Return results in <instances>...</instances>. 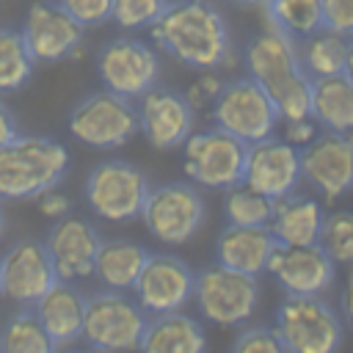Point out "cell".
<instances>
[{
    "mask_svg": "<svg viewBox=\"0 0 353 353\" xmlns=\"http://www.w3.org/2000/svg\"><path fill=\"white\" fill-rule=\"evenodd\" d=\"M154 44L190 69H218L232 58V33L210 0H171L149 28Z\"/></svg>",
    "mask_w": 353,
    "mask_h": 353,
    "instance_id": "obj_1",
    "label": "cell"
},
{
    "mask_svg": "<svg viewBox=\"0 0 353 353\" xmlns=\"http://www.w3.org/2000/svg\"><path fill=\"white\" fill-rule=\"evenodd\" d=\"M243 61L248 66V77H254L268 91L284 121L309 119L312 80L298 63L295 41L268 25L265 30L248 39Z\"/></svg>",
    "mask_w": 353,
    "mask_h": 353,
    "instance_id": "obj_2",
    "label": "cell"
},
{
    "mask_svg": "<svg viewBox=\"0 0 353 353\" xmlns=\"http://www.w3.org/2000/svg\"><path fill=\"white\" fill-rule=\"evenodd\" d=\"M69 168V154L55 138L17 135L0 146V199L28 201L52 190Z\"/></svg>",
    "mask_w": 353,
    "mask_h": 353,
    "instance_id": "obj_3",
    "label": "cell"
},
{
    "mask_svg": "<svg viewBox=\"0 0 353 353\" xmlns=\"http://www.w3.org/2000/svg\"><path fill=\"white\" fill-rule=\"evenodd\" d=\"M149 190V174L130 160H102L88 171L83 182V193L91 212L110 223L138 218Z\"/></svg>",
    "mask_w": 353,
    "mask_h": 353,
    "instance_id": "obj_4",
    "label": "cell"
},
{
    "mask_svg": "<svg viewBox=\"0 0 353 353\" xmlns=\"http://www.w3.org/2000/svg\"><path fill=\"white\" fill-rule=\"evenodd\" d=\"M149 314L121 290H99L85 298L83 339L102 353L138 350Z\"/></svg>",
    "mask_w": 353,
    "mask_h": 353,
    "instance_id": "obj_5",
    "label": "cell"
},
{
    "mask_svg": "<svg viewBox=\"0 0 353 353\" xmlns=\"http://www.w3.org/2000/svg\"><path fill=\"white\" fill-rule=\"evenodd\" d=\"M276 336L287 353H336L342 320L320 295H287L276 309Z\"/></svg>",
    "mask_w": 353,
    "mask_h": 353,
    "instance_id": "obj_6",
    "label": "cell"
},
{
    "mask_svg": "<svg viewBox=\"0 0 353 353\" xmlns=\"http://www.w3.org/2000/svg\"><path fill=\"white\" fill-rule=\"evenodd\" d=\"M210 119L215 127L232 132L248 146L270 138L281 121L273 99L254 77H234L223 83L210 105Z\"/></svg>",
    "mask_w": 353,
    "mask_h": 353,
    "instance_id": "obj_7",
    "label": "cell"
},
{
    "mask_svg": "<svg viewBox=\"0 0 353 353\" xmlns=\"http://www.w3.org/2000/svg\"><path fill=\"white\" fill-rule=\"evenodd\" d=\"M69 132L94 149H119L132 141L138 130V108L132 99L108 88L83 97L69 110Z\"/></svg>",
    "mask_w": 353,
    "mask_h": 353,
    "instance_id": "obj_8",
    "label": "cell"
},
{
    "mask_svg": "<svg viewBox=\"0 0 353 353\" xmlns=\"http://www.w3.org/2000/svg\"><path fill=\"white\" fill-rule=\"evenodd\" d=\"M182 149H185V174L193 182L212 190H226L243 182L248 143L234 138L232 132L221 127L199 130L190 132Z\"/></svg>",
    "mask_w": 353,
    "mask_h": 353,
    "instance_id": "obj_9",
    "label": "cell"
},
{
    "mask_svg": "<svg viewBox=\"0 0 353 353\" xmlns=\"http://www.w3.org/2000/svg\"><path fill=\"white\" fill-rule=\"evenodd\" d=\"M193 298L210 323L240 325L254 314L259 303V284H256V276H248L215 262L199 270Z\"/></svg>",
    "mask_w": 353,
    "mask_h": 353,
    "instance_id": "obj_10",
    "label": "cell"
},
{
    "mask_svg": "<svg viewBox=\"0 0 353 353\" xmlns=\"http://www.w3.org/2000/svg\"><path fill=\"white\" fill-rule=\"evenodd\" d=\"M141 218L154 240L182 245L204 223V199L188 182H165L149 190Z\"/></svg>",
    "mask_w": 353,
    "mask_h": 353,
    "instance_id": "obj_11",
    "label": "cell"
},
{
    "mask_svg": "<svg viewBox=\"0 0 353 353\" xmlns=\"http://www.w3.org/2000/svg\"><path fill=\"white\" fill-rule=\"evenodd\" d=\"M97 74L102 85L127 99H141L149 88L157 85L160 61L157 52L132 36L110 39L97 52Z\"/></svg>",
    "mask_w": 353,
    "mask_h": 353,
    "instance_id": "obj_12",
    "label": "cell"
},
{
    "mask_svg": "<svg viewBox=\"0 0 353 353\" xmlns=\"http://www.w3.org/2000/svg\"><path fill=\"white\" fill-rule=\"evenodd\" d=\"M301 179H306L328 201L353 188V132H317L298 146Z\"/></svg>",
    "mask_w": 353,
    "mask_h": 353,
    "instance_id": "obj_13",
    "label": "cell"
},
{
    "mask_svg": "<svg viewBox=\"0 0 353 353\" xmlns=\"http://www.w3.org/2000/svg\"><path fill=\"white\" fill-rule=\"evenodd\" d=\"M85 28L77 25L58 0H36L22 22V39L36 63L72 58L83 44Z\"/></svg>",
    "mask_w": 353,
    "mask_h": 353,
    "instance_id": "obj_14",
    "label": "cell"
},
{
    "mask_svg": "<svg viewBox=\"0 0 353 353\" xmlns=\"http://www.w3.org/2000/svg\"><path fill=\"white\" fill-rule=\"evenodd\" d=\"M193 287L196 273L185 259L174 254H149L132 292L146 314H165L179 312L193 298Z\"/></svg>",
    "mask_w": 353,
    "mask_h": 353,
    "instance_id": "obj_15",
    "label": "cell"
},
{
    "mask_svg": "<svg viewBox=\"0 0 353 353\" xmlns=\"http://www.w3.org/2000/svg\"><path fill=\"white\" fill-rule=\"evenodd\" d=\"M0 276H3V295L33 306L52 284H58V273L44 240L28 237L8 245L0 256Z\"/></svg>",
    "mask_w": 353,
    "mask_h": 353,
    "instance_id": "obj_16",
    "label": "cell"
},
{
    "mask_svg": "<svg viewBox=\"0 0 353 353\" xmlns=\"http://www.w3.org/2000/svg\"><path fill=\"white\" fill-rule=\"evenodd\" d=\"M138 130L154 149H176L193 132L196 110L185 91L176 88H149L138 99Z\"/></svg>",
    "mask_w": 353,
    "mask_h": 353,
    "instance_id": "obj_17",
    "label": "cell"
},
{
    "mask_svg": "<svg viewBox=\"0 0 353 353\" xmlns=\"http://www.w3.org/2000/svg\"><path fill=\"white\" fill-rule=\"evenodd\" d=\"M287 295H320L334 284L336 265L320 248L312 245H276L265 268Z\"/></svg>",
    "mask_w": 353,
    "mask_h": 353,
    "instance_id": "obj_18",
    "label": "cell"
},
{
    "mask_svg": "<svg viewBox=\"0 0 353 353\" xmlns=\"http://www.w3.org/2000/svg\"><path fill=\"white\" fill-rule=\"evenodd\" d=\"M243 182L268 199H284L295 193L301 182V154L298 146L281 138H265L248 146Z\"/></svg>",
    "mask_w": 353,
    "mask_h": 353,
    "instance_id": "obj_19",
    "label": "cell"
},
{
    "mask_svg": "<svg viewBox=\"0 0 353 353\" xmlns=\"http://www.w3.org/2000/svg\"><path fill=\"white\" fill-rule=\"evenodd\" d=\"M44 243L61 281H80L94 276V262L102 245V234L91 221L63 215L52 223Z\"/></svg>",
    "mask_w": 353,
    "mask_h": 353,
    "instance_id": "obj_20",
    "label": "cell"
},
{
    "mask_svg": "<svg viewBox=\"0 0 353 353\" xmlns=\"http://www.w3.org/2000/svg\"><path fill=\"white\" fill-rule=\"evenodd\" d=\"M33 312L44 331L52 336L58 347L72 345L83 336V314H85V295L74 287V281L52 284L36 303Z\"/></svg>",
    "mask_w": 353,
    "mask_h": 353,
    "instance_id": "obj_21",
    "label": "cell"
},
{
    "mask_svg": "<svg viewBox=\"0 0 353 353\" xmlns=\"http://www.w3.org/2000/svg\"><path fill=\"white\" fill-rule=\"evenodd\" d=\"M276 245L279 243L268 226H226L215 240V259L223 268L259 276Z\"/></svg>",
    "mask_w": 353,
    "mask_h": 353,
    "instance_id": "obj_22",
    "label": "cell"
},
{
    "mask_svg": "<svg viewBox=\"0 0 353 353\" xmlns=\"http://www.w3.org/2000/svg\"><path fill=\"white\" fill-rule=\"evenodd\" d=\"M323 221H325V210L320 207V201L290 193L284 199H276L268 229L281 245H312L320 240Z\"/></svg>",
    "mask_w": 353,
    "mask_h": 353,
    "instance_id": "obj_23",
    "label": "cell"
},
{
    "mask_svg": "<svg viewBox=\"0 0 353 353\" xmlns=\"http://www.w3.org/2000/svg\"><path fill=\"white\" fill-rule=\"evenodd\" d=\"M207 339L199 320L182 312L152 314L138 353H204Z\"/></svg>",
    "mask_w": 353,
    "mask_h": 353,
    "instance_id": "obj_24",
    "label": "cell"
},
{
    "mask_svg": "<svg viewBox=\"0 0 353 353\" xmlns=\"http://www.w3.org/2000/svg\"><path fill=\"white\" fill-rule=\"evenodd\" d=\"M309 116L328 132H353V83L345 74L312 80Z\"/></svg>",
    "mask_w": 353,
    "mask_h": 353,
    "instance_id": "obj_25",
    "label": "cell"
},
{
    "mask_svg": "<svg viewBox=\"0 0 353 353\" xmlns=\"http://www.w3.org/2000/svg\"><path fill=\"white\" fill-rule=\"evenodd\" d=\"M149 259V251L141 243L132 240H102L94 262V276L108 290H132L138 281L143 265Z\"/></svg>",
    "mask_w": 353,
    "mask_h": 353,
    "instance_id": "obj_26",
    "label": "cell"
},
{
    "mask_svg": "<svg viewBox=\"0 0 353 353\" xmlns=\"http://www.w3.org/2000/svg\"><path fill=\"white\" fill-rule=\"evenodd\" d=\"M295 52H298V63L309 80L334 77V74H342V69H345L347 39L323 28V30L301 39L295 44Z\"/></svg>",
    "mask_w": 353,
    "mask_h": 353,
    "instance_id": "obj_27",
    "label": "cell"
},
{
    "mask_svg": "<svg viewBox=\"0 0 353 353\" xmlns=\"http://www.w3.org/2000/svg\"><path fill=\"white\" fill-rule=\"evenodd\" d=\"M265 17L273 30L290 41H301L323 30V0H268Z\"/></svg>",
    "mask_w": 353,
    "mask_h": 353,
    "instance_id": "obj_28",
    "label": "cell"
},
{
    "mask_svg": "<svg viewBox=\"0 0 353 353\" xmlns=\"http://www.w3.org/2000/svg\"><path fill=\"white\" fill-rule=\"evenodd\" d=\"M3 353H55L58 345L44 331L33 309L17 312L0 331Z\"/></svg>",
    "mask_w": 353,
    "mask_h": 353,
    "instance_id": "obj_29",
    "label": "cell"
},
{
    "mask_svg": "<svg viewBox=\"0 0 353 353\" xmlns=\"http://www.w3.org/2000/svg\"><path fill=\"white\" fill-rule=\"evenodd\" d=\"M36 61L30 58L22 30L0 28V94L22 88L33 77Z\"/></svg>",
    "mask_w": 353,
    "mask_h": 353,
    "instance_id": "obj_30",
    "label": "cell"
},
{
    "mask_svg": "<svg viewBox=\"0 0 353 353\" xmlns=\"http://www.w3.org/2000/svg\"><path fill=\"white\" fill-rule=\"evenodd\" d=\"M273 207H276L273 199L262 196L245 182L226 188L223 196V215L229 226H268L273 218Z\"/></svg>",
    "mask_w": 353,
    "mask_h": 353,
    "instance_id": "obj_31",
    "label": "cell"
},
{
    "mask_svg": "<svg viewBox=\"0 0 353 353\" xmlns=\"http://www.w3.org/2000/svg\"><path fill=\"white\" fill-rule=\"evenodd\" d=\"M320 248L334 259V265H353V212H328L320 229Z\"/></svg>",
    "mask_w": 353,
    "mask_h": 353,
    "instance_id": "obj_32",
    "label": "cell"
},
{
    "mask_svg": "<svg viewBox=\"0 0 353 353\" xmlns=\"http://www.w3.org/2000/svg\"><path fill=\"white\" fill-rule=\"evenodd\" d=\"M168 6L171 0H116L110 22L124 30H149Z\"/></svg>",
    "mask_w": 353,
    "mask_h": 353,
    "instance_id": "obj_33",
    "label": "cell"
},
{
    "mask_svg": "<svg viewBox=\"0 0 353 353\" xmlns=\"http://www.w3.org/2000/svg\"><path fill=\"white\" fill-rule=\"evenodd\" d=\"M63 11L83 28H99L113 19L116 0H58Z\"/></svg>",
    "mask_w": 353,
    "mask_h": 353,
    "instance_id": "obj_34",
    "label": "cell"
},
{
    "mask_svg": "<svg viewBox=\"0 0 353 353\" xmlns=\"http://www.w3.org/2000/svg\"><path fill=\"white\" fill-rule=\"evenodd\" d=\"M229 353H287V350H284V345L273 328L254 325V328H245L234 336Z\"/></svg>",
    "mask_w": 353,
    "mask_h": 353,
    "instance_id": "obj_35",
    "label": "cell"
},
{
    "mask_svg": "<svg viewBox=\"0 0 353 353\" xmlns=\"http://www.w3.org/2000/svg\"><path fill=\"white\" fill-rule=\"evenodd\" d=\"M323 28L353 39V0H323Z\"/></svg>",
    "mask_w": 353,
    "mask_h": 353,
    "instance_id": "obj_36",
    "label": "cell"
},
{
    "mask_svg": "<svg viewBox=\"0 0 353 353\" xmlns=\"http://www.w3.org/2000/svg\"><path fill=\"white\" fill-rule=\"evenodd\" d=\"M221 85H223V80L215 74V69H201V74L190 83V88L185 91V97H188V102L193 105V110L199 108H210L212 105V99L218 97V91H221Z\"/></svg>",
    "mask_w": 353,
    "mask_h": 353,
    "instance_id": "obj_37",
    "label": "cell"
},
{
    "mask_svg": "<svg viewBox=\"0 0 353 353\" xmlns=\"http://www.w3.org/2000/svg\"><path fill=\"white\" fill-rule=\"evenodd\" d=\"M69 210H72L69 196L55 193V188L39 196V212H41V215H47V218H52V221H58V218L69 215Z\"/></svg>",
    "mask_w": 353,
    "mask_h": 353,
    "instance_id": "obj_38",
    "label": "cell"
},
{
    "mask_svg": "<svg viewBox=\"0 0 353 353\" xmlns=\"http://www.w3.org/2000/svg\"><path fill=\"white\" fill-rule=\"evenodd\" d=\"M314 135H317V124H314L312 116L309 119H298V121H287V138L284 141H290L292 146H303Z\"/></svg>",
    "mask_w": 353,
    "mask_h": 353,
    "instance_id": "obj_39",
    "label": "cell"
},
{
    "mask_svg": "<svg viewBox=\"0 0 353 353\" xmlns=\"http://www.w3.org/2000/svg\"><path fill=\"white\" fill-rule=\"evenodd\" d=\"M19 135V124H17V116L11 113V108L0 99V146H6L8 141H14Z\"/></svg>",
    "mask_w": 353,
    "mask_h": 353,
    "instance_id": "obj_40",
    "label": "cell"
},
{
    "mask_svg": "<svg viewBox=\"0 0 353 353\" xmlns=\"http://www.w3.org/2000/svg\"><path fill=\"white\" fill-rule=\"evenodd\" d=\"M342 320H345V325L353 331V265H350L347 284H345V290H342Z\"/></svg>",
    "mask_w": 353,
    "mask_h": 353,
    "instance_id": "obj_41",
    "label": "cell"
},
{
    "mask_svg": "<svg viewBox=\"0 0 353 353\" xmlns=\"http://www.w3.org/2000/svg\"><path fill=\"white\" fill-rule=\"evenodd\" d=\"M342 74L353 83V39H347V52H345V69H342Z\"/></svg>",
    "mask_w": 353,
    "mask_h": 353,
    "instance_id": "obj_42",
    "label": "cell"
},
{
    "mask_svg": "<svg viewBox=\"0 0 353 353\" xmlns=\"http://www.w3.org/2000/svg\"><path fill=\"white\" fill-rule=\"evenodd\" d=\"M229 3H234L240 8H265L268 0H229Z\"/></svg>",
    "mask_w": 353,
    "mask_h": 353,
    "instance_id": "obj_43",
    "label": "cell"
},
{
    "mask_svg": "<svg viewBox=\"0 0 353 353\" xmlns=\"http://www.w3.org/2000/svg\"><path fill=\"white\" fill-rule=\"evenodd\" d=\"M55 353H91V350H77V347H66L63 345V350H55Z\"/></svg>",
    "mask_w": 353,
    "mask_h": 353,
    "instance_id": "obj_44",
    "label": "cell"
},
{
    "mask_svg": "<svg viewBox=\"0 0 353 353\" xmlns=\"http://www.w3.org/2000/svg\"><path fill=\"white\" fill-rule=\"evenodd\" d=\"M6 232V215H3V207H0V234Z\"/></svg>",
    "mask_w": 353,
    "mask_h": 353,
    "instance_id": "obj_45",
    "label": "cell"
},
{
    "mask_svg": "<svg viewBox=\"0 0 353 353\" xmlns=\"http://www.w3.org/2000/svg\"><path fill=\"white\" fill-rule=\"evenodd\" d=\"M0 295H3V276H0Z\"/></svg>",
    "mask_w": 353,
    "mask_h": 353,
    "instance_id": "obj_46",
    "label": "cell"
},
{
    "mask_svg": "<svg viewBox=\"0 0 353 353\" xmlns=\"http://www.w3.org/2000/svg\"><path fill=\"white\" fill-rule=\"evenodd\" d=\"M0 353H3V345H0Z\"/></svg>",
    "mask_w": 353,
    "mask_h": 353,
    "instance_id": "obj_47",
    "label": "cell"
}]
</instances>
